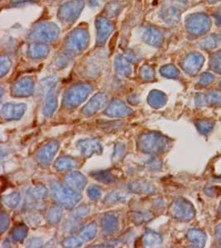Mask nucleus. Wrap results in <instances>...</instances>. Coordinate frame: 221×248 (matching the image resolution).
Wrapping results in <instances>:
<instances>
[{"mask_svg":"<svg viewBox=\"0 0 221 248\" xmlns=\"http://www.w3.org/2000/svg\"><path fill=\"white\" fill-rule=\"evenodd\" d=\"M65 185H67L69 189L74 191L81 190L84 189L86 181L85 177L79 173H71L65 177Z\"/></svg>","mask_w":221,"mask_h":248,"instance_id":"f3484780","label":"nucleus"},{"mask_svg":"<svg viewBox=\"0 0 221 248\" xmlns=\"http://www.w3.org/2000/svg\"><path fill=\"white\" fill-rule=\"evenodd\" d=\"M29 194L31 195L32 197L40 199V198H43L45 196L46 189H44V187H40V186H38V187L32 188V189L29 191Z\"/></svg>","mask_w":221,"mask_h":248,"instance_id":"a19ab883","label":"nucleus"},{"mask_svg":"<svg viewBox=\"0 0 221 248\" xmlns=\"http://www.w3.org/2000/svg\"><path fill=\"white\" fill-rule=\"evenodd\" d=\"M220 214L221 215V207H220Z\"/></svg>","mask_w":221,"mask_h":248,"instance_id":"8fccbe9b","label":"nucleus"},{"mask_svg":"<svg viewBox=\"0 0 221 248\" xmlns=\"http://www.w3.org/2000/svg\"><path fill=\"white\" fill-rule=\"evenodd\" d=\"M140 76L145 80H149V79H153L155 76V73H154V70L153 68L148 65H143L140 69Z\"/></svg>","mask_w":221,"mask_h":248,"instance_id":"4c0bfd02","label":"nucleus"},{"mask_svg":"<svg viewBox=\"0 0 221 248\" xmlns=\"http://www.w3.org/2000/svg\"><path fill=\"white\" fill-rule=\"evenodd\" d=\"M167 96L160 91H154L148 96V103L153 108H161L166 104Z\"/></svg>","mask_w":221,"mask_h":248,"instance_id":"5701e85b","label":"nucleus"},{"mask_svg":"<svg viewBox=\"0 0 221 248\" xmlns=\"http://www.w3.org/2000/svg\"><path fill=\"white\" fill-rule=\"evenodd\" d=\"M160 16L166 23H176L180 18V13L178 10L171 6L163 7L160 12Z\"/></svg>","mask_w":221,"mask_h":248,"instance_id":"aec40b11","label":"nucleus"},{"mask_svg":"<svg viewBox=\"0 0 221 248\" xmlns=\"http://www.w3.org/2000/svg\"><path fill=\"white\" fill-rule=\"evenodd\" d=\"M97 227L95 223H91L87 227H85L81 232L82 239L91 240L96 234Z\"/></svg>","mask_w":221,"mask_h":248,"instance_id":"c756f323","label":"nucleus"},{"mask_svg":"<svg viewBox=\"0 0 221 248\" xmlns=\"http://www.w3.org/2000/svg\"><path fill=\"white\" fill-rule=\"evenodd\" d=\"M99 4V0H90L89 5L91 7H97Z\"/></svg>","mask_w":221,"mask_h":248,"instance_id":"de8ad7c7","label":"nucleus"},{"mask_svg":"<svg viewBox=\"0 0 221 248\" xmlns=\"http://www.w3.org/2000/svg\"><path fill=\"white\" fill-rule=\"evenodd\" d=\"M71 52L67 51V52H64V53L61 54L58 56L56 61V64L57 66L60 68L65 67L66 65H68L69 62H71Z\"/></svg>","mask_w":221,"mask_h":248,"instance_id":"473e14b6","label":"nucleus"},{"mask_svg":"<svg viewBox=\"0 0 221 248\" xmlns=\"http://www.w3.org/2000/svg\"><path fill=\"white\" fill-rule=\"evenodd\" d=\"M121 8L122 7H121V4L119 3V2L113 1V2H110L105 6V11L106 15L110 16V17H116L117 15H119V13L121 11Z\"/></svg>","mask_w":221,"mask_h":248,"instance_id":"c85d7f7f","label":"nucleus"},{"mask_svg":"<svg viewBox=\"0 0 221 248\" xmlns=\"http://www.w3.org/2000/svg\"><path fill=\"white\" fill-rule=\"evenodd\" d=\"M94 177L98 181H103V182H112L113 181V176L108 171L96 172L93 175Z\"/></svg>","mask_w":221,"mask_h":248,"instance_id":"58836bf2","label":"nucleus"},{"mask_svg":"<svg viewBox=\"0 0 221 248\" xmlns=\"http://www.w3.org/2000/svg\"><path fill=\"white\" fill-rule=\"evenodd\" d=\"M35 0H12V3H23L27 2H33Z\"/></svg>","mask_w":221,"mask_h":248,"instance_id":"09e8293b","label":"nucleus"},{"mask_svg":"<svg viewBox=\"0 0 221 248\" xmlns=\"http://www.w3.org/2000/svg\"><path fill=\"white\" fill-rule=\"evenodd\" d=\"M9 223V221L8 215H5L4 213H2V214H1V231H2V232H3V231H4L6 229H8Z\"/></svg>","mask_w":221,"mask_h":248,"instance_id":"a18cd8bd","label":"nucleus"},{"mask_svg":"<svg viewBox=\"0 0 221 248\" xmlns=\"http://www.w3.org/2000/svg\"><path fill=\"white\" fill-rule=\"evenodd\" d=\"M134 57L133 55H119L115 59V69L117 73L121 77H127L132 72V63Z\"/></svg>","mask_w":221,"mask_h":248,"instance_id":"9b49d317","label":"nucleus"},{"mask_svg":"<svg viewBox=\"0 0 221 248\" xmlns=\"http://www.w3.org/2000/svg\"><path fill=\"white\" fill-rule=\"evenodd\" d=\"M51 196L55 201L67 207H72L80 201V195L77 194V192L72 189L65 188L63 186H60L59 184L53 182L51 185Z\"/></svg>","mask_w":221,"mask_h":248,"instance_id":"39448f33","label":"nucleus"},{"mask_svg":"<svg viewBox=\"0 0 221 248\" xmlns=\"http://www.w3.org/2000/svg\"><path fill=\"white\" fill-rule=\"evenodd\" d=\"M132 110L127 107L122 101L114 100L105 110V113L110 117H125L132 114Z\"/></svg>","mask_w":221,"mask_h":248,"instance_id":"2eb2a0df","label":"nucleus"},{"mask_svg":"<svg viewBox=\"0 0 221 248\" xmlns=\"http://www.w3.org/2000/svg\"><path fill=\"white\" fill-rule=\"evenodd\" d=\"M26 108L23 104H6L2 108V116L6 120H17L22 118Z\"/></svg>","mask_w":221,"mask_h":248,"instance_id":"f8f14e48","label":"nucleus"},{"mask_svg":"<svg viewBox=\"0 0 221 248\" xmlns=\"http://www.w3.org/2000/svg\"><path fill=\"white\" fill-rule=\"evenodd\" d=\"M58 143L57 141H51L42 147L37 153V159L40 164L43 166H47L51 162L52 158L58 149Z\"/></svg>","mask_w":221,"mask_h":248,"instance_id":"9d476101","label":"nucleus"},{"mask_svg":"<svg viewBox=\"0 0 221 248\" xmlns=\"http://www.w3.org/2000/svg\"><path fill=\"white\" fill-rule=\"evenodd\" d=\"M91 91L92 87L86 84H79L71 86L65 91L63 99V105L69 108L77 107L82 102L85 101Z\"/></svg>","mask_w":221,"mask_h":248,"instance_id":"f03ea898","label":"nucleus"},{"mask_svg":"<svg viewBox=\"0 0 221 248\" xmlns=\"http://www.w3.org/2000/svg\"><path fill=\"white\" fill-rule=\"evenodd\" d=\"M89 39L90 37L86 30L83 29H75L65 38V47L71 53L80 52L87 47Z\"/></svg>","mask_w":221,"mask_h":248,"instance_id":"20e7f679","label":"nucleus"},{"mask_svg":"<svg viewBox=\"0 0 221 248\" xmlns=\"http://www.w3.org/2000/svg\"><path fill=\"white\" fill-rule=\"evenodd\" d=\"M140 147L147 153H160L170 146L169 140L157 133L145 134L140 138Z\"/></svg>","mask_w":221,"mask_h":248,"instance_id":"7ed1b4c3","label":"nucleus"},{"mask_svg":"<svg viewBox=\"0 0 221 248\" xmlns=\"http://www.w3.org/2000/svg\"><path fill=\"white\" fill-rule=\"evenodd\" d=\"M76 167V162L73 159L69 157H61L56 161L55 167L58 170H65L71 169Z\"/></svg>","mask_w":221,"mask_h":248,"instance_id":"cd10ccee","label":"nucleus"},{"mask_svg":"<svg viewBox=\"0 0 221 248\" xmlns=\"http://www.w3.org/2000/svg\"><path fill=\"white\" fill-rule=\"evenodd\" d=\"M202 58L198 55L191 54L184 60L183 62V68L185 71L189 74H196L199 69L202 67Z\"/></svg>","mask_w":221,"mask_h":248,"instance_id":"a211bd4d","label":"nucleus"},{"mask_svg":"<svg viewBox=\"0 0 221 248\" xmlns=\"http://www.w3.org/2000/svg\"><path fill=\"white\" fill-rule=\"evenodd\" d=\"M187 237L190 240V242L195 243L197 247H203L206 241V236L203 232L196 229H191L188 232Z\"/></svg>","mask_w":221,"mask_h":248,"instance_id":"b1692460","label":"nucleus"},{"mask_svg":"<svg viewBox=\"0 0 221 248\" xmlns=\"http://www.w3.org/2000/svg\"><path fill=\"white\" fill-rule=\"evenodd\" d=\"M142 241L145 246L153 247L162 243V237L157 232H147V233H145L144 237H142Z\"/></svg>","mask_w":221,"mask_h":248,"instance_id":"a878e982","label":"nucleus"},{"mask_svg":"<svg viewBox=\"0 0 221 248\" xmlns=\"http://www.w3.org/2000/svg\"><path fill=\"white\" fill-rule=\"evenodd\" d=\"M20 200H21L20 195L16 193V194H12V195L6 196L3 201V203H5L6 205L9 208H15L19 203Z\"/></svg>","mask_w":221,"mask_h":248,"instance_id":"72a5a7b5","label":"nucleus"},{"mask_svg":"<svg viewBox=\"0 0 221 248\" xmlns=\"http://www.w3.org/2000/svg\"><path fill=\"white\" fill-rule=\"evenodd\" d=\"M197 102H200L199 105H203L209 104L210 105H217L221 104V92L215 91L207 93L206 95H199Z\"/></svg>","mask_w":221,"mask_h":248,"instance_id":"412c9836","label":"nucleus"},{"mask_svg":"<svg viewBox=\"0 0 221 248\" xmlns=\"http://www.w3.org/2000/svg\"><path fill=\"white\" fill-rule=\"evenodd\" d=\"M63 215L62 209L60 207H52L48 213V220L51 223H57L61 220Z\"/></svg>","mask_w":221,"mask_h":248,"instance_id":"2f4dec72","label":"nucleus"},{"mask_svg":"<svg viewBox=\"0 0 221 248\" xmlns=\"http://www.w3.org/2000/svg\"><path fill=\"white\" fill-rule=\"evenodd\" d=\"M79 149L81 151L83 155L89 157L93 155L94 153L99 154L101 153L102 148L101 145L97 140L88 139V140H82L79 141Z\"/></svg>","mask_w":221,"mask_h":248,"instance_id":"dca6fc26","label":"nucleus"},{"mask_svg":"<svg viewBox=\"0 0 221 248\" xmlns=\"http://www.w3.org/2000/svg\"><path fill=\"white\" fill-rule=\"evenodd\" d=\"M82 243V238L79 237H69L67 239L65 240L64 242V246L65 247H69V248H72V247H79L80 244Z\"/></svg>","mask_w":221,"mask_h":248,"instance_id":"ea45409f","label":"nucleus"},{"mask_svg":"<svg viewBox=\"0 0 221 248\" xmlns=\"http://www.w3.org/2000/svg\"><path fill=\"white\" fill-rule=\"evenodd\" d=\"M103 227L105 232H113L118 229V221L113 215H106L103 219Z\"/></svg>","mask_w":221,"mask_h":248,"instance_id":"bb28decb","label":"nucleus"},{"mask_svg":"<svg viewBox=\"0 0 221 248\" xmlns=\"http://www.w3.org/2000/svg\"><path fill=\"white\" fill-rule=\"evenodd\" d=\"M162 76L167 78H176L178 76V71L174 65H165L160 70Z\"/></svg>","mask_w":221,"mask_h":248,"instance_id":"f704fd0d","label":"nucleus"},{"mask_svg":"<svg viewBox=\"0 0 221 248\" xmlns=\"http://www.w3.org/2000/svg\"><path fill=\"white\" fill-rule=\"evenodd\" d=\"M106 101H107V95L105 93H97L83 108V113L87 116L93 115L95 113H96L97 111H99L101 108L104 107Z\"/></svg>","mask_w":221,"mask_h":248,"instance_id":"4468645a","label":"nucleus"},{"mask_svg":"<svg viewBox=\"0 0 221 248\" xmlns=\"http://www.w3.org/2000/svg\"><path fill=\"white\" fill-rule=\"evenodd\" d=\"M142 38L148 45L159 47L163 43V37L161 31L152 26H146L142 29Z\"/></svg>","mask_w":221,"mask_h":248,"instance_id":"1a4fd4ad","label":"nucleus"},{"mask_svg":"<svg viewBox=\"0 0 221 248\" xmlns=\"http://www.w3.org/2000/svg\"><path fill=\"white\" fill-rule=\"evenodd\" d=\"M96 26V43L98 46L105 45L113 31V25L105 17H99L95 21Z\"/></svg>","mask_w":221,"mask_h":248,"instance_id":"6e6552de","label":"nucleus"},{"mask_svg":"<svg viewBox=\"0 0 221 248\" xmlns=\"http://www.w3.org/2000/svg\"><path fill=\"white\" fill-rule=\"evenodd\" d=\"M60 29L51 22H44L34 26L29 34V38L36 43H51L58 38Z\"/></svg>","mask_w":221,"mask_h":248,"instance_id":"f257e3e1","label":"nucleus"},{"mask_svg":"<svg viewBox=\"0 0 221 248\" xmlns=\"http://www.w3.org/2000/svg\"><path fill=\"white\" fill-rule=\"evenodd\" d=\"M11 64L10 58L7 55H3L1 57V64H0V66H1V69H0L1 77H4L6 74L9 72L10 68H11Z\"/></svg>","mask_w":221,"mask_h":248,"instance_id":"c9c22d12","label":"nucleus"},{"mask_svg":"<svg viewBox=\"0 0 221 248\" xmlns=\"http://www.w3.org/2000/svg\"><path fill=\"white\" fill-rule=\"evenodd\" d=\"M205 194L210 196H218L221 194V188L220 187H208L205 189Z\"/></svg>","mask_w":221,"mask_h":248,"instance_id":"37998d69","label":"nucleus"},{"mask_svg":"<svg viewBox=\"0 0 221 248\" xmlns=\"http://www.w3.org/2000/svg\"><path fill=\"white\" fill-rule=\"evenodd\" d=\"M214 80V77L210 74H205L200 80V85H206L210 84Z\"/></svg>","mask_w":221,"mask_h":248,"instance_id":"c03bdc74","label":"nucleus"},{"mask_svg":"<svg viewBox=\"0 0 221 248\" xmlns=\"http://www.w3.org/2000/svg\"><path fill=\"white\" fill-rule=\"evenodd\" d=\"M88 195L91 200H97L100 197V189L97 186H91L88 189Z\"/></svg>","mask_w":221,"mask_h":248,"instance_id":"79ce46f5","label":"nucleus"},{"mask_svg":"<svg viewBox=\"0 0 221 248\" xmlns=\"http://www.w3.org/2000/svg\"><path fill=\"white\" fill-rule=\"evenodd\" d=\"M34 89V83L30 78H23L12 85L13 94L16 96L31 95Z\"/></svg>","mask_w":221,"mask_h":248,"instance_id":"ddd939ff","label":"nucleus"},{"mask_svg":"<svg viewBox=\"0 0 221 248\" xmlns=\"http://www.w3.org/2000/svg\"><path fill=\"white\" fill-rule=\"evenodd\" d=\"M129 188L132 191L136 192V193H151L155 189L153 185L147 182H143V181H137L131 184Z\"/></svg>","mask_w":221,"mask_h":248,"instance_id":"393cba45","label":"nucleus"},{"mask_svg":"<svg viewBox=\"0 0 221 248\" xmlns=\"http://www.w3.org/2000/svg\"><path fill=\"white\" fill-rule=\"evenodd\" d=\"M57 94L53 91L46 95L45 104H44V107H43V113L46 116H51L52 113H54L55 110L57 108Z\"/></svg>","mask_w":221,"mask_h":248,"instance_id":"4be33fe9","label":"nucleus"},{"mask_svg":"<svg viewBox=\"0 0 221 248\" xmlns=\"http://www.w3.org/2000/svg\"><path fill=\"white\" fill-rule=\"evenodd\" d=\"M49 49L48 46L42 43H32L29 47V57L32 59H41L44 58L48 55Z\"/></svg>","mask_w":221,"mask_h":248,"instance_id":"6ab92c4d","label":"nucleus"},{"mask_svg":"<svg viewBox=\"0 0 221 248\" xmlns=\"http://www.w3.org/2000/svg\"><path fill=\"white\" fill-rule=\"evenodd\" d=\"M84 6V0H69L61 6L58 10V17L64 23H72L79 17Z\"/></svg>","mask_w":221,"mask_h":248,"instance_id":"423d86ee","label":"nucleus"},{"mask_svg":"<svg viewBox=\"0 0 221 248\" xmlns=\"http://www.w3.org/2000/svg\"><path fill=\"white\" fill-rule=\"evenodd\" d=\"M27 233H28V228L22 224L13 229L11 235L12 237H14V239L22 241L25 238Z\"/></svg>","mask_w":221,"mask_h":248,"instance_id":"7c9ffc66","label":"nucleus"},{"mask_svg":"<svg viewBox=\"0 0 221 248\" xmlns=\"http://www.w3.org/2000/svg\"><path fill=\"white\" fill-rule=\"evenodd\" d=\"M216 236H217V238H218L219 242L221 244V224L217 227V229H216Z\"/></svg>","mask_w":221,"mask_h":248,"instance_id":"49530a36","label":"nucleus"},{"mask_svg":"<svg viewBox=\"0 0 221 248\" xmlns=\"http://www.w3.org/2000/svg\"><path fill=\"white\" fill-rule=\"evenodd\" d=\"M171 212L173 217H176L177 219L190 220L195 215V209L192 205L183 199L176 200L172 204Z\"/></svg>","mask_w":221,"mask_h":248,"instance_id":"0eeeda50","label":"nucleus"},{"mask_svg":"<svg viewBox=\"0 0 221 248\" xmlns=\"http://www.w3.org/2000/svg\"><path fill=\"white\" fill-rule=\"evenodd\" d=\"M214 124L209 120H201L196 123V127L202 133H207L212 129Z\"/></svg>","mask_w":221,"mask_h":248,"instance_id":"e433bc0d","label":"nucleus"}]
</instances>
